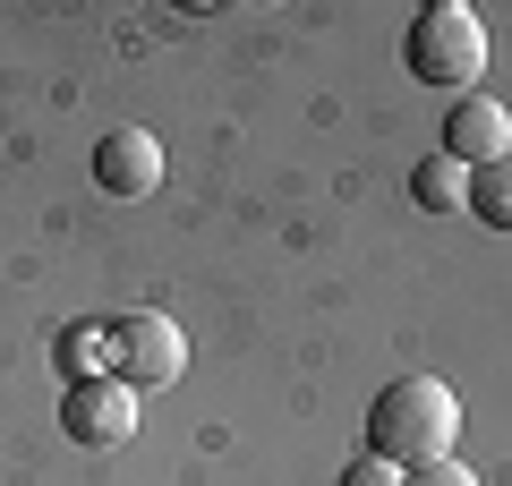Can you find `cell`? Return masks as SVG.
<instances>
[{
    "mask_svg": "<svg viewBox=\"0 0 512 486\" xmlns=\"http://www.w3.org/2000/svg\"><path fill=\"white\" fill-rule=\"evenodd\" d=\"M94 188L120 197V205L154 197V188H163V145H154L146 128H111V137L94 145Z\"/></svg>",
    "mask_w": 512,
    "mask_h": 486,
    "instance_id": "5",
    "label": "cell"
},
{
    "mask_svg": "<svg viewBox=\"0 0 512 486\" xmlns=\"http://www.w3.org/2000/svg\"><path fill=\"white\" fill-rule=\"evenodd\" d=\"M402 486H478V478H470V461H427V469H410Z\"/></svg>",
    "mask_w": 512,
    "mask_h": 486,
    "instance_id": "9",
    "label": "cell"
},
{
    "mask_svg": "<svg viewBox=\"0 0 512 486\" xmlns=\"http://www.w3.org/2000/svg\"><path fill=\"white\" fill-rule=\"evenodd\" d=\"M402 69L419 77V86L436 94H478V69H487V26H478V9H461V0H427L419 18H410L402 35Z\"/></svg>",
    "mask_w": 512,
    "mask_h": 486,
    "instance_id": "2",
    "label": "cell"
},
{
    "mask_svg": "<svg viewBox=\"0 0 512 486\" xmlns=\"http://www.w3.org/2000/svg\"><path fill=\"white\" fill-rule=\"evenodd\" d=\"M461 444V393L436 376H402L384 384L376 401H367V452L393 469H427V461H453Z\"/></svg>",
    "mask_w": 512,
    "mask_h": 486,
    "instance_id": "1",
    "label": "cell"
},
{
    "mask_svg": "<svg viewBox=\"0 0 512 486\" xmlns=\"http://www.w3.org/2000/svg\"><path fill=\"white\" fill-rule=\"evenodd\" d=\"M436 154H453L461 171H487L495 154H512V111L495 103V94H461V103L444 111V145Z\"/></svg>",
    "mask_w": 512,
    "mask_h": 486,
    "instance_id": "6",
    "label": "cell"
},
{
    "mask_svg": "<svg viewBox=\"0 0 512 486\" xmlns=\"http://www.w3.org/2000/svg\"><path fill=\"white\" fill-rule=\"evenodd\" d=\"M342 486H402V469L393 461H376V452H367V461H350V478Z\"/></svg>",
    "mask_w": 512,
    "mask_h": 486,
    "instance_id": "10",
    "label": "cell"
},
{
    "mask_svg": "<svg viewBox=\"0 0 512 486\" xmlns=\"http://www.w3.org/2000/svg\"><path fill=\"white\" fill-rule=\"evenodd\" d=\"M410 197H419L427 214H461V205H470V171H461L453 154H427L419 171H410Z\"/></svg>",
    "mask_w": 512,
    "mask_h": 486,
    "instance_id": "7",
    "label": "cell"
},
{
    "mask_svg": "<svg viewBox=\"0 0 512 486\" xmlns=\"http://www.w3.org/2000/svg\"><path fill=\"white\" fill-rule=\"evenodd\" d=\"M103 376L120 393H163L188 376V342L171 316H111L103 324Z\"/></svg>",
    "mask_w": 512,
    "mask_h": 486,
    "instance_id": "3",
    "label": "cell"
},
{
    "mask_svg": "<svg viewBox=\"0 0 512 486\" xmlns=\"http://www.w3.org/2000/svg\"><path fill=\"white\" fill-rule=\"evenodd\" d=\"M60 427L86 452H120L128 435H137V393H120L111 376H77L69 393H60Z\"/></svg>",
    "mask_w": 512,
    "mask_h": 486,
    "instance_id": "4",
    "label": "cell"
},
{
    "mask_svg": "<svg viewBox=\"0 0 512 486\" xmlns=\"http://www.w3.org/2000/svg\"><path fill=\"white\" fill-rule=\"evenodd\" d=\"M470 214L512 239V154H495L487 171H470Z\"/></svg>",
    "mask_w": 512,
    "mask_h": 486,
    "instance_id": "8",
    "label": "cell"
}]
</instances>
